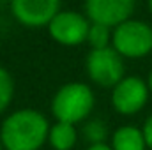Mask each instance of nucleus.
<instances>
[{"mask_svg": "<svg viewBox=\"0 0 152 150\" xmlns=\"http://www.w3.org/2000/svg\"><path fill=\"white\" fill-rule=\"evenodd\" d=\"M147 85L138 76L124 78L112 94V103L115 110L122 115H133L140 111L147 103Z\"/></svg>", "mask_w": 152, "mask_h": 150, "instance_id": "0eeeda50", "label": "nucleus"}, {"mask_svg": "<svg viewBox=\"0 0 152 150\" xmlns=\"http://www.w3.org/2000/svg\"><path fill=\"white\" fill-rule=\"evenodd\" d=\"M85 138L87 141H90L92 145H101L106 138V127L103 125L101 120H92L85 125Z\"/></svg>", "mask_w": 152, "mask_h": 150, "instance_id": "ddd939ff", "label": "nucleus"}, {"mask_svg": "<svg viewBox=\"0 0 152 150\" xmlns=\"http://www.w3.org/2000/svg\"><path fill=\"white\" fill-rule=\"evenodd\" d=\"M145 136L143 131L136 127L126 125L117 129L113 134V150H145Z\"/></svg>", "mask_w": 152, "mask_h": 150, "instance_id": "1a4fd4ad", "label": "nucleus"}, {"mask_svg": "<svg viewBox=\"0 0 152 150\" xmlns=\"http://www.w3.org/2000/svg\"><path fill=\"white\" fill-rule=\"evenodd\" d=\"M60 0H12L11 9L14 18L27 27L50 25L58 14Z\"/></svg>", "mask_w": 152, "mask_h": 150, "instance_id": "423d86ee", "label": "nucleus"}, {"mask_svg": "<svg viewBox=\"0 0 152 150\" xmlns=\"http://www.w3.org/2000/svg\"><path fill=\"white\" fill-rule=\"evenodd\" d=\"M88 30H90L88 21L81 14L73 12V11L58 12L50 23L51 37L57 42L66 44V46H75V44L87 41Z\"/></svg>", "mask_w": 152, "mask_h": 150, "instance_id": "39448f33", "label": "nucleus"}, {"mask_svg": "<svg viewBox=\"0 0 152 150\" xmlns=\"http://www.w3.org/2000/svg\"><path fill=\"white\" fill-rule=\"evenodd\" d=\"M149 87H151V90H152V73H151V76H149Z\"/></svg>", "mask_w": 152, "mask_h": 150, "instance_id": "dca6fc26", "label": "nucleus"}, {"mask_svg": "<svg viewBox=\"0 0 152 150\" xmlns=\"http://www.w3.org/2000/svg\"><path fill=\"white\" fill-rule=\"evenodd\" d=\"M143 136H145V141L147 145L152 149V117L145 122V127H143Z\"/></svg>", "mask_w": 152, "mask_h": 150, "instance_id": "4468645a", "label": "nucleus"}, {"mask_svg": "<svg viewBox=\"0 0 152 150\" xmlns=\"http://www.w3.org/2000/svg\"><path fill=\"white\" fill-rule=\"evenodd\" d=\"M87 41L90 42V46L94 50H104V48H108V42H110V27L101 25V23H92L90 30H88Z\"/></svg>", "mask_w": 152, "mask_h": 150, "instance_id": "9b49d317", "label": "nucleus"}, {"mask_svg": "<svg viewBox=\"0 0 152 150\" xmlns=\"http://www.w3.org/2000/svg\"><path fill=\"white\" fill-rule=\"evenodd\" d=\"M46 136L48 120L34 110H20L9 115L0 131V140L7 150H37Z\"/></svg>", "mask_w": 152, "mask_h": 150, "instance_id": "f257e3e1", "label": "nucleus"}, {"mask_svg": "<svg viewBox=\"0 0 152 150\" xmlns=\"http://www.w3.org/2000/svg\"><path fill=\"white\" fill-rule=\"evenodd\" d=\"M12 92H14L12 78L5 69L0 67V113L9 106V103L12 99Z\"/></svg>", "mask_w": 152, "mask_h": 150, "instance_id": "f8f14e48", "label": "nucleus"}, {"mask_svg": "<svg viewBox=\"0 0 152 150\" xmlns=\"http://www.w3.org/2000/svg\"><path fill=\"white\" fill-rule=\"evenodd\" d=\"M85 7L92 23L118 27L129 20L134 9V0H85Z\"/></svg>", "mask_w": 152, "mask_h": 150, "instance_id": "6e6552de", "label": "nucleus"}, {"mask_svg": "<svg viewBox=\"0 0 152 150\" xmlns=\"http://www.w3.org/2000/svg\"><path fill=\"white\" fill-rule=\"evenodd\" d=\"M94 106V95L90 88L83 83L64 85L53 97L51 111L58 122L76 124L83 120Z\"/></svg>", "mask_w": 152, "mask_h": 150, "instance_id": "f03ea898", "label": "nucleus"}, {"mask_svg": "<svg viewBox=\"0 0 152 150\" xmlns=\"http://www.w3.org/2000/svg\"><path fill=\"white\" fill-rule=\"evenodd\" d=\"M2 145H4V143H2V141H0V150H2Z\"/></svg>", "mask_w": 152, "mask_h": 150, "instance_id": "a211bd4d", "label": "nucleus"}, {"mask_svg": "<svg viewBox=\"0 0 152 150\" xmlns=\"http://www.w3.org/2000/svg\"><path fill=\"white\" fill-rule=\"evenodd\" d=\"M87 73L101 87H117L124 78V64L115 48L92 50L87 57Z\"/></svg>", "mask_w": 152, "mask_h": 150, "instance_id": "20e7f679", "label": "nucleus"}, {"mask_svg": "<svg viewBox=\"0 0 152 150\" xmlns=\"http://www.w3.org/2000/svg\"><path fill=\"white\" fill-rule=\"evenodd\" d=\"M50 143L55 150H71L76 143L75 124L57 122L50 131Z\"/></svg>", "mask_w": 152, "mask_h": 150, "instance_id": "9d476101", "label": "nucleus"}, {"mask_svg": "<svg viewBox=\"0 0 152 150\" xmlns=\"http://www.w3.org/2000/svg\"><path fill=\"white\" fill-rule=\"evenodd\" d=\"M88 150H113V149H110V147H106L104 143H101V145H92Z\"/></svg>", "mask_w": 152, "mask_h": 150, "instance_id": "2eb2a0df", "label": "nucleus"}, {"mask_svg": "<svg viewBox=\"0 0 152 150\" xmlns=\"http://www.w3.org/2000/svg\"><path fill=\"white\" fill-rule=\"evenodd\" d=\"M112 41L113 48L120 55L138 58L152 50V28L147 23L127 20L115 27Z\"/></svg>", "mask_w": 152, "mask_h": 150, "instance_id": "7ed1b4c3", "label": "nucleus"}, {"mask_svg": "<svg viewBox=\"0 0 152 150\" xmlns=\"http://www.w3.org/2000/svg\"><path fill=\"white\" fill-rule=\"evenodd\" d=\"M149 5H151V11H152V0H149Z\"/></svg>", "mask_w": 152, "mask_h": 150, "instance_id": "f3484780", "label": "nucleus"}]
</instances>
